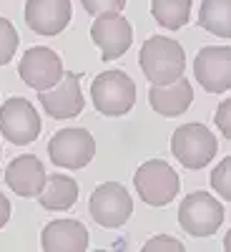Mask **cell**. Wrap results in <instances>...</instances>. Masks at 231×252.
<instances>
[{"instance_id":"6da1fadb","label":"cell","mask_w":231,"mask_h":252,"mask_svg":"<svg viewBox=\"0 0 231 252\" xmlns=\"http://www.w3.org/2000/svg\"><path fill=\"white\" fill-rule=\"evenodd\" d=\"M138 63H141V71L146 78L156 83V86H163V83H174L176 78L183 76L186 53H183L181 43H176L174 38L151 35L141 46Z\"/></svg>"},{"instance_id":"7a4b0ae2","label":"cell","mask_w":231,"mask_h":252,"mask_svg":"<svg viewBox=\"0 0 231 252\" xmlns=\"http://www.w3.org/2000/svg\"><path fill=\"white\" fill-rule=\"evenodd\" d=\"M133 187L138 197L151 204V207H163L176 199L181 179L174 172V166L163 159H149L138 166V172L133 174Z\"/></svg>"},{"instance_id":"3957f363","label":"cell","mask_w":231,"mask_h":252,"mask_svg":"<svg viewBox=\"0 0 231 252\" xmlns=\"http://www.w3.org/2000/svg\"><path fill=\"white\" fill-rule=\"evenodd\" d=\"M91 96L103 116H123L136 103V83L123 71H103L91 83Z\"/></svg>"},{"instance_id":"277c9868","label":"cell","mask_w":231,"mask_h":252,"mask_svg":"<svg viewBox=\"0 0 231 252\" xmlns=\"http://www.w3.org/2000/svg\"><path fill=\"white\" fill-rule=\"evenodd\" d=\"M216 136L204 124H183L171 136V152L186 169H204L216 157Z\"/></svg>"},{"instance_id":"5b68a950","label":"cell","mask_w":231,"mask_h":252,"mask_svg":"<svg viewBox=\"0 0 231 252\" xmlns=\"http://www.w3.org/2000/svg\"><path fill=\"white\" fill-rule=\"evenodd\" d=\"M224 222V207L208 192H191L179 207V224L194 237H211Z\"/></svg>"},{"instance_id":"8992f818","label":"cell","mask_w":231,"mask_h":252,"mask_svg":"<svg viewBox=\"0 0 231 252\" xmlns=\"http://www.w3.org/2000/svg\"><path fill=\"white\" fill-rule=\"evenodd\" d=\"M88 209H91V217L101 227L116 229L128 222L133 212V199L126 192V187H121L118 182H106L96 187V192L91 194V202H88Z\"/></svg>"},{"instance_id":"52a82bcc","label":"cell","mask_w":231,"mask_h":252,"mask_svg":"<svg viewBox=\"0 0 231 252\" xmlns=\"http://www.w3.org/2000/svg\"><path fill=\"white\" fill-rule=\"evenodd\" d=\"M0 134L18 146L33 144L40 136V116L28 98L13 96L0 106Z\"/></svg>"},{"instance_id":"ba28073f","label":"cell","mask_w":231,"mask_h":252,"mask_svg":"<svg viewBox=\"0 0 231 252\" xmlns=\"http://www.w3.org/2000/svg\"><path fill=\"white\" fill-rule=\"evenodd\" d=\"M96 154V139L86 129H60L48 141V157L60 169H83Z\"/></svg>"},{"instance_id":"9c48e42d","label":"cell","mask_w":231,"mask_h":252,"mask_svg":"<svg viewBox=\"0 0 231 252\" xmlns=\"http://www.w3.org/2000/svg\"><path fill=\"white\" fill-rule=\"evenodd\" d=\"M91 38L101 48L103 61H116L131 48L133 28L121 13H103V15H96V20H93Z\"/></svg>"},{"instance_id":"30bf717a","label":"cell","mask_w":231,"mask_h":252,"mask_svg":"<svg viewBox=\"0 0 231 252\" xmlns=\"http://www.w3.org/2000/svg\"><path fill=\"white\" fill-rule=\"evenodd\" d=\"M194 76L208 94L231 91V48L206 46L194 58Z\"/></svg>"},{"instance_id":"8fae6325","label":"cell","mask_w":231,"mask_h":252,"mask_svg":"<svg viewBox=\"0 0 231 252\" xmlns=\"http://www.w3.org/2000/svg\"><path fill=\"white\" fill-rule=\"evenodd\" d=\"M18 73L30 89L46 91V89H53L66 71H63V61L55 51H51L46 46H35L23 53Z\"/></svg>"},{"instance_id":"7c38bea8","label":"cell","mask_w":231,"mask_h":252,"mask_svg":"<svg viewBox=\"0 0 231 252\" xmlns=\"http://www.w3.org/2000/svg\"><path fill=\"white\" fill-rule=\"evenodd\" d=\"M40 106L53 119H73L83 111V94H80V73H63V78L53 89L38 91Z\"/></svg>"},{"instance_id":"4fadbf2b","label":"cell","mask_w":231,"mask_h":252,"mask_svg":"<svg viewBox=\"0 0 231 252\" xmlns=\"http://www.w3.org/2000/svg\"><path fill=\"white\" fill-rule=\"evenodd\" d=\"M26 23L38 35H58L71 23V0H28Z\"/></svg>"},{"instance_id":"5bb4252c","label":"cell","mask_w":231,"mask_h":252,"mask_svg":"<svg viewBox=\"0 0 231 252\" xmlns=\"http://www.w3.org/2000/svg\"><path fill=\"white\" fill-rule=\"evenodd\" d=\"M46 179L48 174H46L43 161L33 154H23V157L13 159L5 169V184L18 197H38Z\"/></svg>"},{"instance_id":"9a60e30c","label":"cell","mask_w":231,"mask_h":252,"mask_svg":"<svg viewBox=\"0 0 231 252\" xmlns=\"http://www.w3.org/2000/svg\"><path fill=\"white\" fill-rule=\"evenodd\" d=\"M40 245L46 252H83L88 247V229L78 220H53L43 227Z\"/></svg>"},{"instance_id":"2e32d148","label":"cell","mask_w":231,"mask_h":252,"mask_svg":"<svg viewBox=\"0 0 231 252\" xmlns=\"http://www.w3.org/2000/svg\"><path fill=\"white\" fill-rule=\"evenodd\" d=\"M149 101L156 114L161 116H179L183 114L194 101V89L183 76L176 78L174 83H163V86H156L151 83V91H149Z\"/></svg>"},{"instance_id":"e0dca14e","label":"cell","mask_w":231,"mask_h":252,"mask_svg":"<svg viewBox=\"0 0 231 252\" xmlns=\"http://www.w3.org/2000/svg\"><path fill=\"white\" fill-rule=\"evenodd\" d=\"M78 199V182L68 174H51L38 194V202L48 212H63L71 209Z\"/></svg>"},{"instance_id":"ac0fdd59","label":"cell","mask_w":231,"mask_h":252,"mask_svg":"<svg viewBox=\"0 0 231 252\" xmlns=\"http://www.w3.org/2000/svg\"><path fill=\"white\" fill-rule=\"evenodd\" d=\"M199 26L219 38H231V0H204Z\"/></svg>"},{"instance_id":"d6986e66","label":"cell","mask_w":231,"mask_h":252,"mask_svg":"<svg viewBox=\"0 0 231 252\" xmlns=\"http://www.w3.org/2000/svg\"><path fill=\"white\" fill-rule=\"evenodd\" d=\"M151 15L166 31H179L191 18V0H151Z\"/></svg>"},{"instance_id":"ffe728a7","label":"cell","mask_w":231,"mask_h":252,"mask_svg":"<svg viewBox=\"0 0 231 252\" xmlns=\"http://www.w3.org/2000/svg\"><path fill=\"white\" fill-rule=\"evenodd\" d=\"M18 31L13 28V23L8 18H0V66H5V63L15 56L18 51Z\"/></svg>"},{"instance_id":"44dd1931","label":"cell","mask_w":231,"mask_h":252,"mask_svg":"<svg viewBox=\"0 0 231 252\" xmlns=\"http://www.w3.org/2000/svg\"><path fill=\"white\" fill-rule=\"evenodd\" d=\"M211 187L221 199L231 202V157L221 159V164L211 172Z\"/></svg>"},{"instance_id":"7402d4cb","label":"cell","mask_w":231,"mask_h":252,"mask_svg":"<svg viewBox=\"0 0 231 252\" xmlns=\"http://www.w3.org/2000/svg\"><path fill=\"white\" fill-rule=\"evenodd\" d=\"M86 13L103 15V13H121L126 8V0H80Z\"/></svg>"},{"instance_id":"603a6c76","label":"cell","mask_w":231,"mask_h":252,"mask_svg":"<svg viewBox=\"0 0 231 252\" xmlns=\"http://www.w3.org/2000/svg\"><path fill=\"white\" fill-rule=\"evenodd\" d=\"M143 252H183V245L174 237L158 235V237H151L143 245Z\"/></svg>"},{"instance_id":"cb8c5ba5","label":"cell","mask_w":231,"mask_h":252,"mask_svg":"<svg viewBox=\"0 0 231 252\" xmlns=\"http://www.w3.org/2000/svg\"><path fill=\"white\" fill-rule=\"evenodd\" d=\"M214 121H216V126H219V131H221L226 139H231V98L221 101V106L216 109Z\"/></svg>"},{"instance_id":"d4e9b609","label":"cell","mask_w":231,"mask_h":252,"mask_svg":"<svg viewBox=\"0 0 231 252\" xmlns=\"http://www.w3.org/2000/svg\"><path fill=\"white\" fill-rule=\"evenodd\" d=\"M8 220H10V202L3 192H0V229L8 224Z\"/></svg>"},{"instance_id":"484cf974","label":"cell","mask_w":231,"mask_h":252,"mask_svg":"<svg viewBox=\"0 0 231 252\" xmlns=\"http://www.w3.org/2000/svg\"><path fill=\"white\" fill-rule=\"evenodd\" d=\"M224 250H226V252H231V229H229L226 237H224Z\"/></svg>"}]
</instances>
